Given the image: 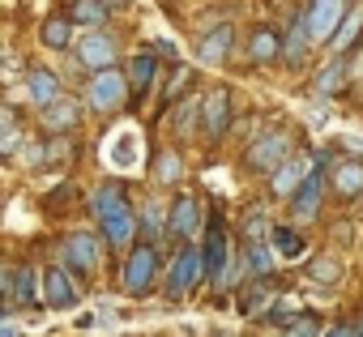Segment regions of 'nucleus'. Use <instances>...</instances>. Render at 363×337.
<instances>
[{
	"mask_svg": "<svg viewBox=\"0 0 363 337\" xmlns=\"http://www.w3.org/2000/svg\"><path fill=\"white\" fill-rule=\"evenodd\" d=\"M86 98H90L94 111H116V107L128 98V81H124V73H120V69H103V73H94L90 86H86Z\"/></svg>",
	"mask_w": 363,
	"mask_h": 337,
	"instance_id": "f257e3e1",
	"label": "nucleus"
},
{
	"mask_svg": "<svg viewBox=\"0 0 363 337\" xmlns=\"http://www.w3.org/2000/svg\"><path fill=\"white\" fill-rule=\"evenodd\" d=\"M154 273H158V252H154V244H137V248L128 252V265H124V290H128V295H145L150 282H154Z\"/></svg>",
	"mask_w": 363,
	"mask_h": 337,
	"instance_id": "f03ea898",
	"label": "nucleus"
},
{
	"mask_svg": "<svg viewBox=\"0 0 363 337\" xmlns=\"http://www.w3.org/2000/svg\"><path fill=\"white\" fill-rule=\"evenodd\" d=\"M77 64L90 69V73H103L116 64V39L103 35V30H90L82 43H77Z\"/></svg>",
	"mask_w": 363,
	"mask_h": 337,
	"instance_id": "7ed1b4c3",
	"label": "nucleus"
},
{
	"mask_svg": "<svg viewBox=\"0 0 363 337\" xmlns=\"http://www.w3.org/2000/svg\"><path fill=\"white\" fill-rule=\"evenodd\" d=\"M201 278V252L197 248H179L175 265H171V278H167V295L179 299V295H189Z\"/></svg>",
	"mask_w": 363,
	"mask_h": 337,
	"instance_id": "20e7f679",
	"label": "nucleus"
},
{
	"mask_svg": "<svg viewBox=\"0 0 363 337\" xmlns=\"http://www.w3.org/2000/svg\"><path fill=\"white\" fill-rule=\"evenodd\" d=\"M346 9H350V0H312V9H308V30H312V39L329 43Z\"/></svg>",
	"mask_w": 363,
	"mask_h": 337,
	"instance_id": "39448f33",
	"label": "nucleus"
},
{
	"mask_svg": "<svg viewBox=\"0 0 363 337\" xmlns=\"http://www.w3.org/2000/svg\"><path fill=\"white\" fill-rule=\"evenodd\" d=\"M227 124H231V94H227V90L206 94V98H201V128H206V137L218 141V137L227 132Z\"/></svg>",
	"mask_w": 363,
	"mask_h": 337,
	"instance_id": "423d86ee",
	"label": "nucleus"
},
{
	"mask_svg": "<svg viewBox=\"0 0 363 337\" xmlns=\"http://www.w3.org/2000/svg\"><path fill=\"white\" fill-rule=\"evenodd\" d=\"M65 265H69L73 273H90V269H99V244H94L90 231H73V235L65 239Z\"/></svg>",
	"mask_w": 363,
	"mask_h": 337,
	"instance_id": "0eeeda50",
	"label": "nucleus"
},
{
	"mask_svg": "<svg viewBox=\"0 0 363 337\" xmlns=\"http://www.w3.org/2000/svg\"><path fill=\"white\" fill-rule=\"evenodd\" d=\"M286 149H291V137H286V132H265V137L248 149V166H252V171H269V166L286 162Z\"/></svg>",
	"mask_w": 363,
	"mask_h": 337,
	"instance_id": "6e6552de",
	"label": "nucleus"
},
{
	"mask_svg": "<svg viewBox=\"0 0 363 337\" xmlns=\"http://www.w3.org/2000/svg\"><path fill=\"white\" fill-rule=\"evenodd\" d=\"M43 299H48V307H56V312H73V307H77V286L69 282L65 269H48V273H43Z\"/></svg>",
	"mask_w": 363,
	"mask_h": 337,
	"instance_id": "1a4fd4ad",
	"label": "nucleus"
},
{
	"mask_svg": "<svg viewBox=\"0 0 363 337\" xmlns=\"http://www.w3.org/2000/svg\"><path fill=\"white\" fill-rule=\"evenodd\" d=\"M90 210H94V218H99V222H107V218L124 214V210H128V188H124V184H116V180L99 184V188H94V201H90Z\"/></svg>",
	"mask_w": 363,
	"mask_h": 337,
	"instance_id": "9d476101",
	"label": "nucleus"
},
{
	"mask_svg": "<svg viewBox=\"0 0 363 337\" xmlns=\"http://www.w3.org/2000/svg\"><path fill=\"white\" fill-rule=\"evenodd\" d=\"M223 269H227V235H223V222H218V214H214V218H210V239H206V252H201V273H210V278L218 282Z\"/></svg>",
	"mask_w": 363,
	"mask_h": 337,
	"instance_id": "9b49d317",
	"label": "nucleus"
},
{
	"mask_svg": "<svg viewBox=\"0 0 363 337\" xmlns=\"http://www.w3.org/2000/svg\"><path fill=\"white\" fill-rule=\"evenodd\" d=\"M193 227H197V197H175V205H171V218H167V239H184V235H193Z\"/></svg>",
	"mask_w": 363,
	"mask_h": 337,
	"instance_id": "f8f14e48",
	"label": "nucleus"
},
{
	"mask_svg": "<svg viewBox=\"0 0 363 337\" xmlns=\"http://www.w3.org/2000/svg\"><path fill=\"white\" fill-rule=\"evenodd\" d=\"M320 188H325V176H320V166H312V171L303 176V184L295 188V201H291L299 218H312L320 210Z\"/></svg>",
	"mask_w": 363,
	"mask_h": 337,
	"instance_id": "ddd939ff",
	"label": "nucleus"
},
{
	"mask_svg": "<svg viewBox=\"0 0 363 337\" xmlns=\"http://www.w3.org/2000/svg\"><path fill=\"white\" fill-rule=\"evenodd\" d=\"M26 86H30V98H35L39 107H52V103H60V77H56L52 69H30Z\"/></svg>",
	"mask_w": 363,
	"mask_h": 337,
	"instance_id": "4468645a",
	"label": "nucleus"
},
{
	"mask_svg": "<svg viewBox=\"0 0 363 337\" xmlns=\"http://www.w3.org/2000/svg\"><path fill=\"white\" fill-rule=\"evenodd\" d=\"M248 56H252V64L278 60V56H282V39H278L269 26H257V30H252V43H248Z\"/></svg>",
	"mask_w": 363,
	"mask_h": 337,
	"instance_id": "2eb2a0df",
	"label": "nucleus"
},
{
	"mask_svg": "<svg viewBox=\"0 0 363 337\" xmlns=\"http://www.w3.org/2000/svg\"><path fill=\"white\" fill-rule=\"evenodd\" d=\"M333 188L342 193V197H359L363 193V162H337L333 166Z\"/></svg>",
	"mask_w": 363,
	"mask_h": 337,
	"instance_id": "dca6fc26",
	"label": "nucleus"
},
{
	"mask_svg": "<svg viewBox=\"0 0 363 337\" xmlns=\"http://www.w3.org/2000/svg\"><path fill=\"white\" fill-rule=\"evenodd\" d=\"M103 235H107V244H111V248H128V244H133V235H137V218H133V210H124V214L107 218V222H103Z\"/></svg>",
	"mask_w": 363,
	"mask_h": 337,
	"instance_id": "f3484780",
	"label": "nucleus"
},
{
	"mask_svg": "<svg viewBox=\"0 0 363 337\" xmlns=\"http://www.w3.org/2000/svg\"><path fill=\"white\" fill-rule=\"evenodd\" d=\"M308 171H312V162H308V158H286V162H282V171L274 176V193H295V188L303 184Z\"/></svg>",
	"mask_w": 363,
	"mask_h": 337,
	"instance_id": "a211bd4d",
	"label": "nucleus"
},
{
	"mask_svg": "<svg viewBox=\"0 0 363 337\" xmlns=\"http://www.w3.org/2000/svg\"><path fill=\"white\" fill-rule=\"evenodd\" d=\"M227 47H231V26H214L206 39H201V47H197V56L206 60V64H218L223 56H227Z\"/></svg>",
	"mask_w": 363,
	"mask_h": 337,
	"instance_id": "6ab92c4d",
	"label": "nucleus"
},
{
	"mask_svg": "<svg viewBox=\"0 0 363 337\" xmlns=\"http://www.w3.org/2000/svg\"><path fill=\"white\" fill-rule=\"evenodd\" d=\"M154 77H158V60H154L150 52H141V56H137V60L128 64V77H124V81H128V86H133L137 94H145Z\"/></svg>",
	"mask_w": 363,
	"mask_h": 337,
	"instance_id": "aec40b11",
	"label": "nucleus"
},
{
	"mask_svg": "<svg viewBox=\"0 0 363 337\" xmlns=\"http://www.w3.org/2000/svg\"><path fill=\"white\" fill-rule=\"evenodd\" d=\"M9 307H35V269H30V265H18V269H13Z\"/></svg>",
	"mask_w": 363,
	"mask_h": 337,
	"instance_id": "412c9836",
	"label": "nucleus"
},
{
	"mask_svg": "<svg viewBox=\"0 0 363 337\" xmlns=\"http://www.w3.org/2000/svg\"><path fill=\"white\" fill-rule=\"evenodd\" d=\"M303 47H308V9H299V13H295V22H291V35H286V47H282V56H286V60H299V56H303Z\"/></svg>",
	"mask_w": 363,
	"mask_h": 337,
	"instance_id": "4be33fe9",
	"label": "nucleus"
},
{
	"mask_svg": "<svg viewBox=\"0 0 363 337\" xmlns=\"http://www.w3.org/2000/svg\"><path fill=\"white\" fill-rule=\"evenodd\" d=\"M69 22H82V26H103L107 22V9L99 0H73L69 5Z\"/></svg>",
	"mask_w": 363,
	"mask_h": 337,
	"instance_id": "5701e85b",
	"label": "nucleus"
},
{
	"mask_svg": "<svg viewBox=\"0 0 363 337\" xmlns=\"http://www.w3.org/2000/svg\"><path fill=\"white\" fill-rule=\"evenodd\" d=\"M359 30H363V5H350V9H346V26H342V30H333V39H329V43L342 52V47H350V43L359 39Z\"/></svg>",
	"mask_w": 363,
	"mask_h": 337,
	"instance_id": "b1692460",
	"label": "nucleus"
},
{
	"mask_svg": "<svg viewBox=\"0 0 363 337\" xmlns=\"http://www.w3.org/2000/svg\"><path fill=\"white\" fill-rule=\"evenodd\" d=\"M43 111H48L43 120H48V128H52V132H65V128H73V124H77V107H73L69 98H60V103H52V107H43Z\"/></svg>",
	"mask_w": 363,
	"mask_h": 337,
	"instance_id": "393cba45",
	"label": "nucleus"
},
{
	"mask_svg": "<svg viewBox=\"0 0 363 337\" xmlns=\"http://www.w3.org/2000/svg\"><path fill=\"white\" fill-rule=\"evenodd\" d=\"M43 43H48V47H69V43H73L69 18H48V22H43Z\"/></svg>",
	"mask_w": 363,
	"mask_h": 337,
	"instance_id": "a878e982",
	"label": "nucleus"
},
{
	"mask_svg": "<svg viewBox=\"0 0 363 337\" xmlns=\"http://www.w3.org/2000/svg\"><path fill=\"white\" fill-rule=\"evenodd\" d=\"M269 244H274L282 256H299V252H303V239H299L291 227H274V231H269Z\"/></svg>",
	"mask_w": 363,
	"mask_h": 337,
	"instance_id": "bb28decb",
	"label": "nucleus"
},
{
	"mask_svg": "<svg viewBox=\"0 0 363 337\" xmlns=\"http://www.w3.org/2000/svg\"><path fill=\"white\" fill-rule=\"evenodd\" d=\"M111 162H116V166H133V162H137V137H133V132H124V137L111 145Z\"/></svg>",
	"mask_w": 363,
	"mask_h": 337,
	"instance_id": "cd10ccee",
	"label": "nucleus"
},
{
	"mask_svg": "<svg viewBox=\"0 0 363 337\" xmlns=\"http://www.w3.org/2000/svg\"><path fill=\"white\" fill-rule=\"evenodd\" d=\"M248 265H252L257 278H269V273H274V252H269L265 244H252V248H248Z\"/></svg>",
	"mask_w": 363,
	"mask_h": 337,
	"instance_id": "c85d7f7f",
	"label": "nucleus"
},
{
	"mask_svg": "<svg viewBox=\"0 0 363 337\" xmlns=\"http://www.w3.org/2000/svg\"><path fill=\"white\" fill-rule=\"evenodd\" d=\"M282 333H286V337H316V333H320V320L299 312L295 320H286V324H282Z\"/></svg>",
	"mask_w": 363,
	"mask_h": 337,
	"instance_id": "c756f323",
	"label": "nucleus"
},
{
	"mask_svg": "<svg viewBox=\"0 0 363 337\" xmlns=\"http://www.w3.org/2000/svg\"><path fill=\"white\" fill-rule=\"evenodd\" d=\"M316 282H337L342 278V269H337V261H329V256H320V261H312V269H308Z\"/></svg>",
	"mask_w": 363,
	"mask_h": 337,
	"instance_id": "7c9ffc66",
	"label": "nucleus"
},
{
	"mask_svg": "<svg viewBox=\"0 0 363 337\" xmlns=\"http://www.w3.org/2000/svg\"><path fill=\"white\" fill-rule=\"evenodd\" d=\"M162 184H175L179 180V158L175 154H158V171H154Z\"/></svg>",
	"mask_w": 363,
	"mask_h": 337,
	"instance_id": "2f4dec72",
	"label": "nucleus"
},
{
	"mask_svg": "<svg viewBox=\"0 0 363 337\" xmlns=\"http://www.w3.org/2000/svg\"><path fill=\"white\" fill-rule=\"evenodd\" d=\"M265 299H269V290H265V286H252V290H244V295H240V312H244V316H252Z\"/></svg>",
	"mask_w": 363,
	"mask_h": 337,
	"instance_id": "473e14b6",
	"label": "nucleus"
},
{
	"mask_svg": "<svg viewBox=\"0 0 363 337\" xmlns=\"http://www.w3.org/2000/svg\"><path fill=\"white\" fill-rule=\"evenodd\" d=\"M342 73H346V60H333V69H329V73L320 77V94H329V90H333V86L342 81Z\"/></svg>",
	"mask_w": 363,
	"mask_h": 337,
	"instance_id": "72a5a7b5",
	"label": "nucleus"
},
{
	"mask_svg": "<svg viewBox=\"0 0 363 337\" xmlns=\"http://www.w3.org/2000/svg\"><path fill=\"white\" fill-rule=\"evenodd\" d=\"M265 235H269L265 218H261V214H257V218H248V244H265Z\"/></svg>",
	"mask_w": 363,
	"mask_h": 337,
	"instance_id": "f704fd0d",
	"label": "nucleus"
},
{
	"mask_svg": "<svg viewBox=\"0 0 363 337\" xmlns=\"http://www.w3.org/2000/svg\"><path fill=\"white\" fill-rule=\"evenodd\" d=\"M193 111H197V98H193V103H179V111H175V124L184 128V132H189V124H193Z\"/></svg>",
	"mask_w": 363,
	"mask_h": 337,
	"instance_id": "c9c22d12",
	"label": "nucleus"
},
{
	"mask_svg": "<svg viewBox=\"0 0 363 337\" xmlns=\"http://www.w3.org/2000/svg\"><path fill=\"white\" fill-rule=\"evenodd\" d=\"M158 222H162V214H158V205H150V210H145V231L154 235V231H158Z\"/></svg>",
	"mask_w": 363,
	"mask_h": 337,
	"instance_id": "e433bc0d",
	"label": "nucleus"
},
{
	"mask_svg": "<svg viewBox=\"0 0 363 337\" xmlns=\"http://www.w3.org/2000/svg\"><path fill=\"white\" fill-rule=\"evenodd\" d=\"M329 337H354V329H350V324H333Z\"/></svg>",
	"mask_w": 363,
	"mask_h": 337,
	"instance_id": "4c0bfd02",
	"label": "nucleus"
},
{
	"mask_svg": "<svg viewBox=\"0 0 363 337\" xmlns=\"http://www.w3.org/2000/svg\"><path fill=\"white\" fill-rule=\"evenodd\" d=\"M99 5H103V9H111V5H124V0H99Z\"/></svg>",
	"mask_w": 363,
	"mask_h": 337,
	"instance_id": "58836bf2",
	"label": "nucleus"
},
{
	"mask_svg": "<svg viewBox=\"0 0 363 337\" xmlns=\"http://www.w3.org/2000/svg\"><path fill=\"white\" fill-rule=\"evenodd\" d=\"M0 337H18V333H13V329H0Z\"/></svg>",
	"mask_w": 363,
	"mask_h": 337,
	"instance_id": "ea45409f",
	"label": "nucleus"
},
{
	"mask_svg": "<svg viewBox=\"0 0 363 337\" xmlns=\"http://www.w3.org/2000/svg\"><path fill=\"white\" fill-rule=\"evenodd\" d=\"M5 312H9V307H5V303H0V320H5Z\"/></svg>",
	"mask_w": 363,
	"mask_h": 337,
	"instance_id": "a19ab883",
	"label": "nucleus"
},
{
	"mask_svg": "<svg viewBox=\"0 0 363 337\" xmlns=\"http://www.w3.org/2000/svg\"><path fill=\"white\" fill-rule=\"evenodd\" d=\"M354 337H363V324H359V329H354Z\"/></svg>",
	"mask_w": 363,
	"mask_h": 337,
	"instance_id": "79ce46f5",
	"label": "nucleus"
}]
</instances>
